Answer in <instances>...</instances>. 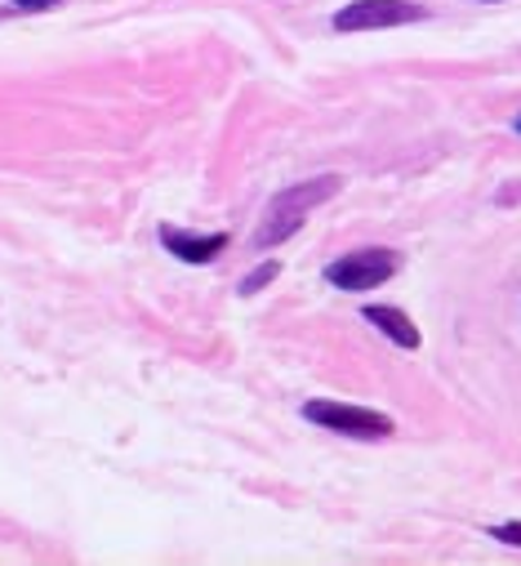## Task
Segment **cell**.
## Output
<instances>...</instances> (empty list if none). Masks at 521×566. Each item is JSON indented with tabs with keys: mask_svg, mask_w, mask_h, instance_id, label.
I'll list each match as a JSON object with an SVG mask.
<instances>
[{
	"mask_svg": "<svg viewBox=\"0 0 521 566\" xmlns=\"http://www.w3.org/2000/svg\"><path fill=\"white\" fill-rule=\"evenodd\" d=\"M428 10L415 0H357L334 14L339 32H379V28H406V23H424Z\"/></svg>",
	"mask_w": 521,
	"mask_h": 566,
	"instance_id": "4",
	"label": "cell"
},
{
	"mask_svg": "<svg viewBox=\"0 0 521 566\" xmlns=\"http://www.w3.org/2000/svg\"><path fill=\"white\" fill-rule=\"evenodd\" d=\"M63 0H14V10H54Z\"/></svg>",
	"mask_w": 521,
	"mask_h": 566,
	"instance_id": "9",
	"label": "cell"
},
{
	"mask_svg": "<svg viewBox=\"0 0 521 566\" xmlns=\"http://www.w3.org/2000/svg\"><path fill=\"white\" fill-rule=\"evenodd\" d=\"M517 134H521V116H517Z\"/></svg>",
	"mask_w": 521,
	"mask_h": 566,
	"instance_id": "10",
	"label": "cell"
},
{
	"mask_svg": "<svg viewBox=\"0 0 521 566\" xmlns=\"http://www.w3.org/2000/svg\"><path fill=\"white\" fill-rule=\"evenodd\" d=\"M490 535H495L499 544H517V548H521V522H503V526H490Z\"/></svg>",
	"mask_w": 521,
	"mask_h": 566,
	"instance_id": "8",
	"label": "cell"
},
{
	"mask_svg": "<svg viewBox=\"0 0 521 566\" xmlns=\"http://www.w3.org/2000/svg\"><path fill=\"white\" fill-rule=\"evenodd\" d=\"M161 245L183 259V263H210L227 250V232H210V237H192V232H179V228H161Z\"/></svg>",
	"mask_w": 521,
	"mask_h": 566,
	"instance_id": "5",
	"label": "cell"
},
{
	"mask_svg": "<svg viewBox=\"0 0 521 566\" xmlns=\"http://www.w3.org/2000/svg\"><path fill=\"white\" fill-rule=\"evenodd\" d=\"M339 175H321V179H304V184H290V188H281L273 201H268V210H264V223H258V232H254V245L258 250H273V245H281V241H290L299 228H304V219L321 206V201H330L334 192H339Z\"/></svg>",
	"mask_w": 521,
	"mask_h": 566,
	"instance_id": "1",
	"label": "cell"
},
{
	"mask_svg": "<svg viewBox=\"0 0 521 566\" xmlns=\"http://www.w3.org/2000/svg\"><path fill=\"white\" fill-rule=\"evenodd\" d=\"M277 276H281V263H277V259L258 263L254 272H245V276H241V295H258V291H264L268 281H277Z\"/></svg>",
	"mask_w": 521,
	"mask_h": 566,
	"instance_id": "7",
	"label": "cell"
},
{
	"mask_svg": "<svg viewBox=\"0 0 521 566\" xmlns=\"http://www.w3.org/2000/svg\"><path fill=\"white\" fill-rule=\"evenodd\" d=\"M397 268H402V254L374 245V250H357V254L334 259V263L326 268V281H330L334 291L357 295V291H374V286H383L387 276H397Z\"/></svg>",
	"mask_w": 521,
	"mask_h": 566,
	"instance_id": "2",
	"label": "cell"
},
{
	"mask_svg": "<svg viewBox=\"0 0 521 566\" xmlns=\"http://www.w3.org/2000/svg\"><path fill=\"white\" fill-rule=\"evenodd\" d=\"M365 322H374L387 339L393 344H402V348H419V331H415V322L402 313V308H387V304H370L365 308Z\"/></svg>",
	"mask_w": 521,
	"mask_h": 566,
	"instance_id": "6",
	"label": "cell"
},
{
	"mask_svg": "<svg viewBox=\"0 0 521 566\" xmlns=\"http://www.w3.org/2000/svg\"><path fill=\"white\" fill-rule=\"evenodd\" d=\"M304 419L321 423L330 433H343V438H365V442L393 438V419L379 410H365V406H348V401H308Z\"/></svg>",
	"mask_w": 521,
	"mask_h": 566,
	"instance_id": "3",
	"label": "cell"
}]
</instances>
